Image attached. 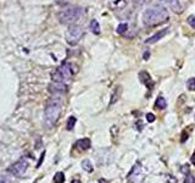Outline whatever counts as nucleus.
Here are the masks:
<instances>
[{"label":"nucleus","mask_w":195,"mask_h":183,"mask_svg":"<svg viewBox=\"0 0 195 183\" xmlns=\"http://www.w3.org/2000/svg\"><path fill=\"white\" fill-rule=\"evenodd\" d=\"M0 183H10V181L5 176H1V177H0Z\"/></svg>","instance_id":"obj_27"},{"label":"nucleus","mask_w":195,"mask_h":183,"mask_svg":"<svg viewBox=\"0 0 195 183\" xmlns=\"http://www.w3.org/2000/svg\"><path fill=\"white\" fill-rule=\"evenodd\" d=\"M165 181H166V183H177V178L174 176H172V175H166Z\"/></svg>","instance_id":"obj_22"},{"label":"nucleus","mask_w":195,"mask_h":183,"mask_svg":"<svg viewBox=\"0 0 195 183\" xmlns=\"http://www.w3.org/2000/svg\"><path fill=\"white\" fill-rule=\"evenodd\" d=\"M62 110V103L59 98L54 97L51 98L45 106V112H44V122L46 127H52L59 120Z\"/></svg>","instance_id":"obj_2"},{"label":"nucleus","mask_w":195,"mask_h":183,"mask_svg":"<svg viewBox=\"0 0 195 183\" xmlns=\"http://www.w3.org/2000/svg\"><path fill=\"white\" fill-rule=\"evenodd\" d=\"M187 87H188L189 90L195 92V78H194V77L188 80V82H187Z\"/></svg>","instance_id":"obj_21"},{"label":"nucleus","mask_w":195,"mask_h":183,"mask_svg":"<svg viewBox=\"0 0 195 183\" xmlns=\"http://www.w3.org/2000/svg\"><path fill=\"white\" fill-rule=\"evenodd\" d=\"M120 87H117L116 89H115V92L112 93V95H111V100H110V105H112V104H115L117 100H118V98H120Z\"/></svg>","instance_id":"obj_18"},{"label":"nucleus","mask_w":195,"mask_h":183,"mask_svg":"<svg viewBox=\"0 0 195 183\" xmlns=\"http://www.w3.org/2000/svg\"><path fill=\"white\" fill-rule=\"evenodd\" d=\"M184 183H195V177L193 175H187V177L184 179Z\"/></svg>","instance_id":"obj_23"},{"label":"nucleus","mask_w":195,"mask_h":183,"mask_svg":"<svg viewBox=\"0 0 195 183\" xmlns=\"http://www.w3.org/2000/svg\"><path fill=\"white\" fill-rule=\"evenodd\" d=\"M139 81L143 83V84H145L148 88H151V87L154 86V82L151 81L150 75H149L148 72H145V71H141V72L139 73Z\"/></svg>","instance_id":"obj_11"},{"label":"nucleus","mask_w":195,"mask_h":183,"mask_svg":"<svg viewBox=\"0 0 195 183\" xmlns=\"http://www.w3.org/2000/svg\"><path fill=\"white\" fill-rule=\"evenodd\" d=\"M49 92L52 94H64L67 92V86L62 82H52L49 86Z\"/></svg>","instance_id":"obj_8"},{"label":"nucleus","mask_w":195,"mask_h":183,"mask_svg":"<svg viewBox=\"0 0 195 183\" xmlns=\"http://www.w3.org/2000/svg\"><path fill=\"white\" fill-rule=\"evenodd\" d=\"M44 155H45V152H43V154H42V156H40V160L38 161V165H37V167H39L40 165H42V162H43V160H44Z\"/></svg>","instance_id":"obj_28"},{"label":"nucleus","mask_w":195,"mask_h":183,"mask_svg":"<svg viewBox=\"0 0 195 183\" xmlns=\"http://www.w3.org/2000/svg\"><path fill=\"white\" fill-rule=\"evenodd\" d=\"M82 15H83V10L81 8H68L64 11H61L58 15V17H59V21L62 25H72Z\"/></svg>","instance_id":"obj_3"},{"label":"nucleus","mask_w":195,"mask_h":183,"mask_svg":"<svg viewBox=\"0 0 195 183\" xmlns=\"http://www.w3.org/2000/svg\"><path fill=\"white\" fill-rule=\"evenodd\" d=\"M72 67H75V65L73 64H69V62H65V64H62L58 70H59V72L61 73V76L64 77V80L65 81H69L71 78H72V76H73V73L77 71L76 68H72Z\"/></svg>","instance_id":"obj_7"},{"label":"nucleus","mask_w":195,"mask_h":183,"mask_svg":"<svg viewBox=\"0 0 195 183\" xmlns=\"http://www.w3.org/2000/svg\"><path fill=\"white\" fill-rule=\"evenodd\" d=\"M82 169L87 172H93L94 167H93V165L90 162V160H83L82 161Z\"/></svg>","instance_id":"obj_15"},{"label":"nucleus","mask_w":195,"mask_h":183,"mask_svg":"<svg viewBox=\"0 0 195 183\" xmlns=\"http://www.w3.org/2000/svg\"><path fill=\"white\" fill-rule=\"evenodd\" d=\"M90 145H92V142L89 138H83V139H79L76 142V148L81 149V150H87V149H89L90 148Z\"/></svg>","instance_id":"obj_12"},{"label":"nucleus","mask_w":195,"mask_h":183,"mask_svg":"<svg viewBox=\"0 0 195 183\" xmlns=\"http://www.w3.org/2000/svg\"><path fill=\"white\" fill-rule=\"evenodd\" d=\"M168 33V28H165V29H161L160 32H157L156 34H154L152 37H150V38H148L145 40V44H154L156 43L157 40H160L161 38H164V37Z\"/></svg>","instance_id":"obj_10"},{"label":"nucleus","mask_w":195,"mask_h":183,"mask_svg":"<svg viewBox=\"0 0 195 183\" xmlns=\"http://www.w3.org/2000/svg\"><path fill=\"white\" fill-rule=\"evenodd\" d=\"M166 106H167V103H166L165 98H162V97H158V98L156 99V101H155V107H156V109L164 110Z\"/></svg>","instance_id":"obj_14"},{"label":"nucleus","mask_w":195,"mask_h":183,"mask_svg":"<svg viewBox=\"0 0 195 183\" xmlns=\"http://www.w3.org/2000/svg\"><path fill=\"white\" fill-rule=\"evenodd\" d=\"M188 23H189L193 28H195V16H189V17H188Z\"/></svg>","instance_id":"obj_24"},{"label":"nucleus","mask_w":195,"mask_h":183,"mask_svg":"<svg viewBox=\"0 0 195 183\" xmlns=\"http://www.w3.org/2000/svg\"><path fill=\"white\" fill-rule=\"evenodd\" d=\"M83 37V28L78 25H71L66 32V42L69 45H76Z\"/></svg>","instance_id":"obj_4"},{"label":"nucleus","mask_w":195,"mask_h":183,"mask_svg":"<svg viewBox=\"0 0 195 183\" xmlns=\"http://www.w3.org/2000/svg\"><path fill=\"white\" fill-rule=\"evenodd\" d=\"M158 2L168 6L176 14H181L183 11V8H182V4L179 3V0H158Z\"/></svg>","instance_id":"obj_9"},{"label":"nucleus","mask_w":195,"mask_h":183,"mask_svg":"<svg viewBox=\"0 0 195 183\" xmlns=\"http://www.w3.org/2000/svg\"><path fill=\"white\" fill-rule=\"evenodd\" d=\"M143 179H144L143 167H141L140 162H137L132 167V170H131V172H129V175L127 177V181H128V183H140Z\"/></svg>","instance_id":"obj_6"},{"label":"nucleus","mask_w":195,"mask_h":183,"mask_svg":"<svg viewBox=\"0 0 195 183\" xmlns=\"http://www.w3.org/2000/svg\"><path fill=\"white\" fill-rule=\"evenodd\" d=\"M149 56H150V52H149V51H145V52H144V60H148Z\"/></svg>","instance_id":"obj_29"},{"label":"nucleus","mask_w":195,"mask_h":183,"mask_svg":"<svg viewBox=\"0 0 195 183\" xmlns=\"http://www.w3.org/2000/svg\"><path fill=\"white\" fill-rule=\"evenodd\" d=\"M168 18H170L168 11L162 6L149 8L143 14V22L145 26H149V27L162 25V23L167 22Z\"/></svg>","instance_id":"obj_1"},{"label":"nucleus","mask_w":195,"mask_h":183,"mask_svg":"<svg viewBox=\"0 0 195 183\" xmlns=\"http://www.w3.org/2000/svg\"><path fill=\"white\" fill-rule=\"evenodd\" d=\"M109 5L112 10H122L123 8H126L127 3L126 0H110Z\"/></svg>","instance_id":"obj_13"},{"label":"nucleus","mask_w":195,"mask_h":183,"mask_svg":"<svg viewBox=\"0 0 195 183\" xmlns=\"http://www.w3.org/2000/svg\"><path fill=\"white\" fill-rule=\"evenodd\" d=\"M146 121L148 122H154L155 121V115L154 114H146Z\"/></svg>","instance_id":"obj_26"},{"label":"nucleus","mask_w":195,"mask_h":183,"mask_svg":"<svg viewBox=\"0 0 195 183\" xmlns=\"http://www.w3.org/2000/svg\"><path fill=\"white\" fill-rule=\"evenodd\" d=\"M71 183H82L81 181H78V179H73L72 182H71Z\"/></svg>","instance_id":"obj_32"},{"label":"nucleus","mask_w":195,"mask_h":183,"mask_svg":"<svg viewBox=\"0 0 195 183\" xmlns=\"http://www.w3.org/2000/svg\"><path fill=\"white\" fill-rule=\"evenodd\" d=\"M191 164H193V165H195V154L191 156Z\"/></svg>","instance_id":"obj_31"},{"label":"nucleus","mask_w":195,"mask_h":183,"mask_svg":"<svg viewBox=\"0 0 195 183\" xmlns=\"http://www.w3.org/2000/svg\"><path fill=\"white\" fill-rule=\"evenodd\" d=\"M76 122H77V118H76L75 116H71V117L68 118V121H67V126H66L67 131H72L73 128H75V124H76Z\"/></svg>","instance_id":"obj_17"},{"label":"nucleus","mask_w":195,"mask_h":183,"mask_svg":"<svg viewBox=\"0 0 195 183\" xmlns=\"http://www.w3.org/2000/svg\"><path fill=\"white\" fill-rule=\"evenodd\" d=\"M181 172L184 175H189V165H183L181 167Z\"/></svg>","instance_id":"obj_25"},{"label":"nucleus","mask_w":195,"mask_h":183,"mask_svg":"<svg viewBox=\"0 0 195 183\" xmlns=\"http://www.w3.org/2000/svg\"><path fill=\"white\" fill-rule=\"evenodd\" d=\"M89 27H90V31H92L94 34H99V33H100V25H99V22H98L96 20H92Z\"/></svg>","instance_id":"obj_16"},{"label":"nucleus","mask_w":195,"mask_h":183,"mask_svg":"<svg viewBox=\"0 0 195 183\" xmlns=\"http://www.w3.org/2000/svg\"><path fill=\"white\" fill-rule=\"evenodd\" d=\"M127 28H128V25L127 23H121V25H118V27H117V33L118 34H123L126 31H127Z\"/></svg>","instance_id":"obj_20"},{"label":"nucleus","mask_w":195,"mask_h":183,"mask_svg":"<svg viewBox=\"0 0 195 183\" xmlns=\"http://www.w3.org/2000/svg\"><path fill=\"white\" fill-rule=\"evenodd\" d=\"M54 182L55 183H64L65 182V175L62 172H56L54 176Z\"/></svg>","instance_id":"obj_19"},{"label":"nucleus","mask_w":195,"mask_h":183,"mask_svg":"<svg viewBox=\"0 0 195 183\" xmlns=\"http://www.w3.org/2000/svg\"><path fill=\"white\" fill-rule=\"evenodd\" d=\"M27 169H28V161L25 158H21L20 160H17L15 164H12L7 169V172L15 177H21L25 175Z\"/></svg>","instance_id":"obj_5"},{"label":"nucleus","mask_w":195,"mask_h":183,"mask_svg":"<svg viewBox=\"0 0 195 183\" xmlns=\"http://www.w3.org/2000/svg\"><path fill=\"white\" fill-rule=\"evenodd\" d=\"M185 139H187V133H185V132H183V138H182L181 140H182V142H185Z\"/></svg>","instance_id":"obj_30"}]
</instances>
